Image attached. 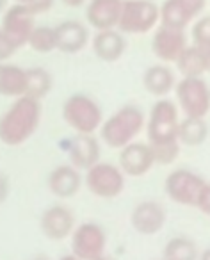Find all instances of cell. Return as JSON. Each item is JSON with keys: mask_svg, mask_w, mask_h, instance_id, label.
<instances>
[{"mask_svg": "<svg viewBox=\"0 0 210 260\" xmlns=\"http://www.w3.org/2000/svg\"><path fill=\"white\" fill-rule=\"evenodd\" d=\"M187 45V34L184 29H174V27H167L162 23L155 27L152 38V52L159 61L174 62Z\"/></svg>", "mask_w": 210, "mask_h": 260, "instance_id": "12", "label": "cell"}, {"mask_svg": "<svg viewBox=\"0 0 210 260\" xmlns=\"http://www.w3.org/2000/svg\"><path fill=\"white\" fill-rule=\"evenodd\" d=\"M6 4H8V0H0V13L6 9Z\"/></svg>", "mask_w": 210, "mask_h": 260, "instance_id": "37", "label": "cell"}, {"mask_svg": "<svg viewBox=\"0 0 210 260\" xmlns=\"http://www.w3.org/2000/svg\"><path fill=\"white\" fill-rule=\"evenodd\" d=\"M174 84H177L174 72L166 62L148 66V68L145 70V73H143V87H145L152 96L166 98L167 94L174 89Z\"/></svg>", "mask_w": 210, "mask_h": 260, "instance_id": "21", "label": "cell"}, {"mask_svg": "<svg viewBox=\"0 0 210 260\" xmlns=\"http://www.w3.org/2000/svg\"><path fill=\"white\" fill-rule=\"evenodd\" d=\"M55 30V50L62 54H79L89 43V30L82 22L64 20L54 27Z\"/></svg>", "mask_w": 210, "mask_h": 260, "instance_id": "17", "label": "cell"}, {"mask_svg": "<svg viewBox=\"0 0 210 260\" xmlns=\"http://www.w3.org/2000/svg\"><path fill=\"white\" fill-rule=\"evenodd\" d=\"M150 148H152L153 159H155V164H160V166H169L174 160L180 157V143L178 139H171V141H162V143H148Z\"/></svg>", "mask_w": 210, "mask_h": 260, "instance_id": "28", "label": "cell"}, {"mask_svg": "<svg viewBox=\"0 0 210 260\" xmlns=\"http://www.w3.org/2000/svg\"><path fill=\"white\" fill-rule=\"evenodd\" d=\"M34 18H36V15L30 11L29 6L13 4L4 9L0 29L18 45V48H23L27 45V40H29V34L32 32L34 25H36Z\"/></svg>", "mask_w": 210, "mask_h": 260, "instance_id": "13", "label": "cell"}, {"mask_svg": "<svg viewBox=\"0 0 210 260\" xmlns=\"http://www.w3.org/2000/svg\"><path fill=\"white\" fill-rule=\"evenodd\" d=\"M93 54L103 62H116L123 57L127 50V40L125 34L118 29H103L96 30L91 40Z\"/></svg>", "mask_w": 210, "mask_h": 260, "instance_id": "19", "label": "cell"}, {"mask_svg": "<svg viewBox=\"0 0 210 260\" xmlns=\"http://www.w3.org/2000/svg\"><path fill=\"white\" fill-rule=\"evenodd\" d=\"M69 237H72V253L80 260L96 258L103 255L107 248V234L103 226L94 221L77 224Z\"/></svg>", "mask_w": 210, "mask_h": 260, "instance_id": "9", "label": "cell"}, {"mask_svg": "<svg viewBox=\"0 0 210 260\" xmlns=\"http://www.w3.org/2000/svg\"><path fill=\"white\" fill-rule=\"evenodd\" d=\"M174 96L182 112L191 118H206L210 112V87L203 77H182L174 84Z\"/></svg>", "mask_w": 210, "mask_h": 260, "instance_id": "5", "label": "cell"}, {"mask_svg": "<svg viewBox=\"0 0 210 260\" xmlns=\"http://www.w3.org/2000/svg\"><path fill=\"white\" fill-rule=\"evenodd\" d=\"M159 25V6L153 0H123L116 29L123 34H146Z\"/></svg>", "mask_w": 210, "mask_h": 260, "instance_id": "6", "label": "cell"}, {"mask_svg": "<svg viewBox=\"0 0 210 260\" xmlns=\"http://www.w3.org/2000/svg\"><path fill=\"white\" fill-rule=\"evenodd\" d=\"M93 260H114V258H113V256H107V255H105V253H103V255L96 256V258H93Z\"/></svg>", "mask_w": 210, "mask_h": 260, "instance_id": "36", "label": "cell"}, {"mask_svg": "<svg viewBox=\"0 0 210 260\" xmlns=\"http://www.w3.org/2000/svg\"><path fill=\"white\" fill-rule=\"evenodd\" d=\"M191 45L203 50H210V16L199 15L191 27Z\"/></svg>", "mask_w": 210, "mask_h": 260, "instance_id": "29", "label": "cell"}, {"mask_svg": "<svg viewBox=\"0 0 210 260\" xmlns=\"http://www.w3.org/2000/svg\"><path fill=\"white\" fill-rule=\"evenodd\" d=\"M174 64L182 77H205L210 72V50L187 45Z\"/></svg>", "mask_w": 210, "mask_h": 260, "instance_id": "22", "label": "cell"}, {"mask_svg": "<svg viewBox=\"0 0 210 260\" xmlns=\"http://www.w3.org/2000/svg\"><path fill=\"white\" fill-rule=\"evenodd\" d=\"M123 0H87L86 20L94 30L116 29Z\"/></svg>", "mask_w": 210, "mask_h": 260, "instance_id": "20", "label": "cell"}, {"mask_svg": "<svg viewBox=\"0 0 210 260\" xmlns=\"http://www.w3.org/2000/svg\"><path fill=\"white\" fill-rule=\"evenodd\" d=\"M164 191L171 202L198 209L205 217L210 216V184L201 175L185 168L171 171L164 182Z\"/></svg>", "mask_w": 210, "mask_h": 260, "instance_id": "2", "label": "cell"}, {"mask_svg": "<svg viewBox=\"0 0 210 260\" xmlns=\"http://www.w3.org/2000/svg\"><path fill=\"white\" fill-rule=\"evenodd\" d=\"M206 8V0H164L159 6V23L174 29H187Z\"/></svg>", "mask_w": 210, "mask_h": 260, "instance_id": "10", "label": "cell"}, {"mask_svg": "<svg viewBox=\"0 0 210 260\" xmlns=\"http://www.w3.org/2000/svg\"><path fill=\"white\" fill-rule=\"evenodd\" d=\"M13 2H15V4H29V2H30V0H13Z\"/></svg>", "mask_w": 210, "mask_h": 260, "instance_id": "38", "label": "cell"}, {"mask_svg": "<svg viewBox=\"0 0 210 260\" xmlns=\"http://www.w3.org/2000/svg\"><path fill=\"white\" fill-rule=\"evenodd\" d=\"M177 138L180 146L198 148V146L205 145L206 139H208V123H206V118L185 116L184 119L178 121Z\"/></svg>", "mask_w": 210, "mask_h": 260, "instance_id": "24", "label": "cell"}, {"mask_svg": "<svg viewBox=\"0 0 210 260\" xmlns=\"http://www.w3.org/2000/svg\"><path fill=\"white\" fill-rule=\"evenodd\" d=\"M196 260H210V249L208 248L201 249V251L198 253V258Z\"/></svg>", "mask_w": 210, "mask_h": 260, "instance_id": "34", "label": "cell"}, {"mask_svg": "<svg viewBox=\"0 0 210 260\" xmlns=\"http://www.w3.org/2000/svg\"><path fill=\"white\" fill-rule=\"evenodd\" d=\"M100 141L94 134H75L68 143L69 164L77 170H89L100 160Z\"/></svg>", "mask_w": 210, "mask_h": 260, "instance_id": "18", "label": "cell"}, {"mask_svg": "<svg viewBox=\"0 0 210 260\" xmlns=\"http://www.w3.org/2000/svg\"><path fill=\"white\" fill-rule=\"evenodd\" d=\"M59 260H80V258H77L75 255H73V253H69V255H64V256H61V258Z\"/></svg>", "mask_w": 210, "mask_h": 260, "instance_id": "35", "label": "cell"}, {"mask_svg": "<svg viewBox=\"0 0 210 260\" xmlns=\"http://www.w3.org/2000/svg\"><path fill=\"white\" fill-rule=\"evenodd\" d=\"M178 121H180L178 105L173 100L159 98L152 105L148 116H146L145 128L146 136H148V143H162L171 141V139H178Z\"/></svg>", "mask_w": 210, "mask_h": 260, "instance_id": "7", "label": "cell"}, {"mask_svg": "<svg viewBox=\"0 0 210 260\" xmlns=\"http://www.w3.org/2000/svg\"><path fill=\"white\" fill-rule=\"evenodd\" d=\"M18 50H20L18 45H16L4 30L0 29V62H8Z\"/></svg>", "mask_w": 210, "mask_h": 260, "instance_id": "30", "label": "cell"}, {"mask_svg": "<svg viewBox=\"0 0 210 260\" xmlns=\"http://www.w3.org/2000/svg\"><path fill=\"white\" fill-rule=\"evenodd\" d=\"M54 2L55 0H30L27 6H29L34 15H41V13L50 11V9L54 8Z\"/></svg>", "mask_w": 210, "mask_h": 260, "instance_id": "31", "label": "cell"}, {"mask_svg": "<svg viewBox=\"0 0 210 260\" xmlns=\"http://www.w3.org/2000/svg\"><path fill=\"white\" fill-rule=\"evenodd\" d=\"M27 72L11 62H0V96L20 98L25 96Z\"/></svg>", "mask_w": 210, "mask_h": 260, "instance_id": "23", "label": "cell"}, {"mask_svg": "<svg viewBox=\"0 0 210 260\" xmlns=\"http://www.w3.org/2000/svg\"><path fill=\"white\" fill-rule=\"evenodd\" d=\"M34 260H47V258H34Z\"/></svg>", "mask_w": 210, "mask_h": 260, "instance_id": "39", "label": "cell"}, {"mask_svg": "<svg viewBox=\"0 0 210 260\" xmlns=\"http://www.w3.org/2000/svg\"><path fill=\"white\" fill-rule=\"evenodd\" d=\"M62 4L68 6V8H80L87 2V0H61Z\"/></svg>", "mask_w": 210, "mask_h": 260, "instance_id": "33", "label": "cell"}, {"mask_svg": "<svg viewBox=\"0 0 210 260\" xmlns=\"http://www.w3.org/2000/svg\"><path fill=\"white\" fill-rule=\"evenodd\" d=\"M62 119L75 134H94L103 121V112L89 94L75 93L62 104Z\"/></svg>", "mask_w": 210, "mask_h": 260, "instance_id": "4", "label": "cell"}, {"mask_svg": "<svg viewBox=\"0 0 210 260\" xmlns=\"http://www.w3.org/2000/svg\"><path fill=\"white\" fill-rule=\"evenodd\" d=\"M47 187L54 196L61 200H69L79 194L82 187V175L72 164H59L48 173Z\"/></svg>", "mask_w": 210, "mask_h": 260, "instance_id": "16", "label": "cell"}, {"mask_svg": "<svg viewBox=\"0 0 210 260\" xmlns=\"http://www.w3.org/2000/svg\"><path fill=\"white\" fill-rule=\"evenodd\" d=\"M145 125L146 114L143 109L134 104H127L114 111L109 118H105L98 132L107 148L120 150L128 143L135 141V138L145 130Z\"/></svg>", "mask_w": 210, "mask_h": 260, "instance_id": "3", "label": "cell"}, {"mask_svg": "<svg viewBox=\"0 0 210 260\" xmlns=\"http://www.w3.org/2000/svg\"><path fill=\"white\" fill-rule=\"evenodd\" d=\"M118 166L123 171L125 177L139 178L145 177L153 166H155V159H153L152 148L148 143H137L132 141L120 148V157H118Z\"/></svg>", "mask_w": 210, "mask_h": 260, "instance_id": "14", "label": "cell"}, {"mask_svg": "<svg viewBox=\"0 0 210 260\" xmlns=\"http://www.w3.org/2000/svg\"><path fill=\"white\" fill-rule=\"evenodd\" d=\"M125 175L118 164L98 160L96 164L86 170V187L91 194L103 200H113L123 192L125 189Z\"/></svg>", "mask_w": 210, "mask_h": 260, "instance_id": "8", "label": "cell"}, {"mask_svg": "<svg viewBox=\"0 0 210 260\" xmlns=\"http://www.w3.org/2000/svg\"><path fill=\"white\" fill-rule=\"evenodd\" d=\"M167 219L166 209L159 202H141L132 209L130 212V224L139 235L152 237L157 235L164 228Z\"/></svg>", "mask_w": 210, "mask_h": 260, "instance_id": "15", "label": "cell"}, {"mask_svg": "<svg viewBox=\"0 0 210 260\" xmlns=\"http://www.w3.org/2000/svg\"><path fill=\"white\" fill-rule=\"evenodd\" d=\"M27 72V89L25 96L36 98V100H43L45 96H48L54 87V79L52 73L48 70L36 66V68H29Z\"/></svg>", "mask_w": 210, "mask_h": 260, "instance_id": "26", "label": "cell"}, {"mask_svg": "<svg viewBox=\"0 0 210 260\" xmlns=\"http://www.w3.org/2000/svg\"><path fill=\"white\" fill-rule=\"evenodd\" d=\"M27 45L38 54H50L55 50V30L48 25H34Z\"/></svg>", "mask_w": 210, "mask_h": 260, "instance_id": "27", "label": "cell"}, {"mask_svg": "<svg viewBox=\"0 0 210 260\" xmlns=\"http://www.w3.org/2000/svg\"><path fill=\"white\" fill-rule=\"evenodd\" d=\"M9 192H11V184H9L8 175L0 173V205L9 198Z\"/></svg>", "mask_w": 210, "mask_h": 260, "instance_id": "32", "label": "cell"}, {"mask_svg": "<svg viewBox=\"0 0 210 260\" xmlns=\"http://www.w3.org/2000/svg\"><path fill=\"white\" fill-rule=\"evenodd\" d=\"M77 226V217L68 205L55 203L43 210L40 219L41 234L50 241H62L72 235L73 228Z\"/></svg>", "mask_w": 210, "mask_h": 260, "instance_id": "11", "label": "cell"}, {"mask_svg": "<svg viewBox=\"0 0 210 260\" xmlns=\"http://www.w3.org/2000/svg\"><path fill=\"white\" fill-rule=\"evenodd\" d=\"M41 114V100L30 96L15 98L8 111L0 116V143L9 148L25 145L40 128Z\"/></svg>", "mask_w": 210, "mask_h": 260, "instance_id": "1", "label": "cell"}, {"mask_svg": "<svg viewBox=\"0 0 210 260\" xmlns=\"http://www.w3.org/2000/svg\"><path fill=\"white\" fill-rule=\"evenodd\" d=\"M198 244L187 235H174L164 244L160 260H196L198 258Z\"/></svg>", "mask_w": 210, "mask_h": 260, "instance_id": "25", "label": "cell"}]
</instances>
